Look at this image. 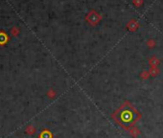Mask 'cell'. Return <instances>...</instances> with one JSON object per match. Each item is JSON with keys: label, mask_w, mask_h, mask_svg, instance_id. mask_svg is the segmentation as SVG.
<instances>
[]
</instances>
